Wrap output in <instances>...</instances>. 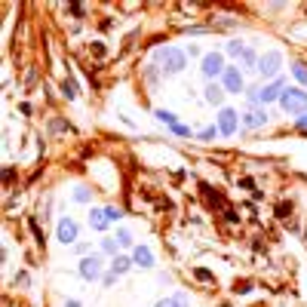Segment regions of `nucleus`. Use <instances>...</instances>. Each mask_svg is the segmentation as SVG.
Wrapping results in <instances>:
<instances>
[{
  "mask_svg": "<svg viewBox=\"0 0 307 307\" xmlns=\"http://www.w3.org/2000/svg\"><path fill=\"white\" fill-rule=\"evenodd\" d=\"M280 105H283V111H289V114H298V117H301V114L307 111V92H304V89L289 86V89H283Z\"/></svg>",
  "mask_w": 307,
  "mask_h": 307,
  "instance_id": "nucleus-1",
  "label": "nucleus"
},
{
  "mask_svg": "<svg viewBox=\"0 0 307 307\" xmlns=\"http://www.w3.org/2000/svg\"><path fill=\"white\" fill-rule=\"evenodd\" d=\"M157 62H160V68H163L166 74H175V71H181V68L188 65L181 49H163V52L157 55Z\"/></svg>",
  "mask_w": 307,
  "mask_h": 307,
  "instance_id": "nucleus-2",
  "label": "nucleus"
},
{
  "mask_svg": "<svg viewBox=\"0 0 307 307\" xmlns=\"http://www.w3.org/2000/svg\"><path fill=\"white\" fill-rule=\"evenodd\" d=\"M237 123H240V117H237L234 108H221V111H218V129H221V135H234V132H237Z\"/></svg>",
  "mask_w": 307,
  "mask_h": 307,
  "instance_id": "nucleus-3",
  "label": "nucleus"
},
{
  "mask_svg": "<svg viewBox=\"0 0 307 307\" xmlns=\"http://www.w3.org/2000/svg\"><path fill=\"white\" fill-rule=\"evenodd\" d=\"M55 240L65 243V246L74 243V240H77V221H74V218H62V221L55 224Z\"/></svg>",
  "mask_w": 307,
  "mask_h": 307,
  "instance_id": "nucleus-4",
  "label": "nucleus"
},
{
  "mask_svg": "<svg viewBox=\"0 0 307 307\" xmlns=\"http://www.w3.org/2000/svg\"><path fill=\"white\" fill-rule=\"evenodd\" d=\"M80 277H83V280H98V277H101V258H95V255L83 258V261H80Z\"/></svg>",
  "mask_w": 307,
  "mask_h": 307,
  "instance_id": "nucleus-5",
  "label": "nucleus"
},
{
  "mask_svg": "<svg viewBox=\"0 0 307 307\" xmlns=\"http://www.w3.org/2000/svg\"><path fill=\"white\" fill-rule=\"evenodd\" d=\"M280 71V52H268L261 62H258V74L261 77H274Z\"/></svg>",
  "mask_w": 307,
  "mask_h": 307,
  "instance_id": "nucleus-6",
  "label": "nucleus"
},
{
  "mask_svg": "<svg viewBox=\"0 0 307 307\" xmlns=\"http://www.w3.org/2000/svg\"><path fill=\"white\" fill-rule=\"evenodd\" d=\"M203 74H206V77H218V74H224V62H221L218 52H209V55L203 58Z\"/></svg>",
  "mask_w": 307,
  "mask_h": 307,
  "instance_id": "nucleus-7",
  "label": "nucleus"
},
{
  "mask_svg": "<svg viewBox=\"0 0 307 307\" xmlns=\"http://www.w3.org/2000/svg\"><path fill=\"white\" fill-rule=\"evenodd\" d=\"M221 80H224V89H228V92H243V74H240L237 68H224Z\"/></svg>",
  "mask_w": 307,
  "mask_h": 307,
  "instance_id": "nucleus-8",
  "label": "nucleus"
},
{
  "mask_svg": "<svg viewBox=\"0 0 307 307\" xmlns=\"http://www.w3.org/2000/svg\"><path fill=\"white\" fill-rule=\"evenodd\" d=\"M283 80H274V83H268V86H261L258 89V101H274V98H280L283 95Z\"/></svg>",
  "mask_w": 307,
  "mask_h": 307,
  "instance_id": "nucleus-9",
  "label": "nucleus"
},
{
  "mask_svg": "<svg viewBox=\"0 0 307 307\" xmlns=\"http://www.w3.org/2000/svg\"><path fill=\"white\" fill-rule=\"evenodd\" d=\"M132 261H135L138 268H154V255H151V249H148V246H135Z\"/></svg>",
  "mask_w": 307,
  "mask_h": 307,
  "instance_id": "nucleus-10",
  "label": "nucleus"
},
{
  "mask_svg": "<svg viewBox=\"0 0 307 307\" xmlns=\"http://www.w3.org/2000/svg\"><path fill=\"white\" fill-rule=\"evenodd\" d=\"M108 221H111V218H108L105 206H101V209H92V212H89V224H92L95 231H105V228H108Z\"/></svg>",
  "mask_w": 307,
  "mask_h": 307,
  "instance_id": "nucleus-11",
  "label": "nucleus"
},
{
  "mask_svg": "<svg viewBox=\"0 0 307 307\" xmlns=\"http://www.w3.org/2000/svg\"><path fill=\"white\" fill-rule=\"evenodd\" d=\"M129 268H132V258H126V255H117V258L111 261V274H117V277L126 274Z\"/></svg>",
  "mask_w": 307,
  "mask_h": 307,
  "instance_id": "nucleus-12",
  "label": "nucleus"
},
{
  "mask_svg": "<svg viewBox=\"0 0 307 307\" xmlns=\"http://www.w3.org/2000/svg\"><path fill=\"white\" fill-rule=\"evenodd\" d=\"M264 120H268V117H264L261 111H249V114L243 117V123H246V129H255V126H264Z\"/></svg>",
  "mask_w": 307,
  "mask_h": 307,
  "instance_id": "nucleus-13",
  "label": "nucleus"
},
{
  "mask_svg": "<svg viewBox=\"0 0 307 307\" xmlns=\"http://www.w3.org/2000/svg\"><path fill=\"white\" fill-rule=\"evenodd\" d=\"M74 200H77V203H89V200H92V191H89V188H74Z\"/></svg>",
  "mask_w": 307,
  "mask_h": 307,
  "instance_id": "nucleus-14",
  "label": "nucleus"
},
{
  "mask_svg": "<svg viewBox=\"0 0 307 307\" xmlns=\"http://www.w3.org/2000/svg\"><path fill=\"white\" fill-rule=\"evenodd\" d=\"M101 249H105L108 255H117V249H120V243H117V240H111V237H105V240H101Z\"/></svg>",
  "mask_w": 307,
  "mask_h": 307,
  "instance_id": "nucleus-15",
  "label": "nucleus"
},
{
  "mask_svg": "<svg viewBox=\"0 0 307 307\" xmlns=\"http://www.w3.org/2000/svg\"><path fill=\"white\" fill-rule=\"evenodd\" d=\"M292 74H295V77H298V80L307 86V68L301 65V62H295V65H292Z\"/></svg>",
  "mask_w": 307,
  "mask_h": 307,
  "instance_id": "nucleus-16",
  "label": "nucleus"
},
{
  "mask_svg": "<svg viewBox=\"0 0 307 307\" xmlns=\"http://www.w3.org/2000/svg\"><path fill=\"white\" fill-rule=\"evenodd\" d=\"M228 52H231V55H243V52H246V46H243L240 40H231V43H228Z\"/></svg>",
  "mask_w": 307,
  "mask_h": 307,
  "instance_id": "nucleus-17",
  "label": "nucleus"
},
{
  "mask_svg": "<svg viewBox=\"0 0 307 307\" xmlns=\"http://www.w3.org/2000/svg\"><path fill=\"white\" fill-rule=\"evenodd\" d=\"M240 58H243V65H246V68H258V62H255V52H252V49H246Z\"/></svg>",
  "mask_w": 307,
  "mask_h": 307,
  "instance_id": "nucleus-18",
  "label": "nucleus"
},
{
  "mask_svg": "<svg viewBox=\"0 0 307 307\" xmlns=\"http://www.w3.org/2000/svg\"><path fill=\"white\" fill-rule=\"evenodd\" d=\"M206 98L218 105V101H221V89H218V86H206Z\"/></svg>",
  "mask_w": 307,
  "mask_h": 307,
  "instance_id": "nucleus-19",
  "label": "nucleus"
},
{
  "mask_svg": "<svg viewBox=\"0 0 307 307\" xmlns=\"http://www.w3.org/2000/svg\"><path fill=\"white\" fill-rule=\"evenodd\" d=\"M194 274H197V280H203V283H215V277H212V274H209L206 268H197Z\"/></svg>",
  "mask_w": 307,
  "mask_h": 307,
  "instance_id": "nucleus-20",
  "label": "nucleus"
},
{
  "mask_svg": "<svg viewBox=\"0 0 307 307\" xmlns=\"http://www.w3.org/2000/svg\"><path fill=\"white\" fill-rule=\"evenodd\" d=\"M157 120H163V123L175 126V117H172V111H157Z\"/></svg>",
  "mask_w": 307,
  "mask_h": 307,
  "instance_id": "nucleus-21",
  "label": "nucleus"
},
{
  "mask_svg": "<svg viewBox=\"0 0 307 307\" xmlns=\"http://www.w3.org/2000/svg\"><path fill=\"white\" fill-rule=\"evenodd\" d=\"M117 243H120V246H129V243H132L129 231H117Z\"/></svg>",
  "mask_w": 307,
  "mask_h": 307,
  "instance_id": "nucleus-22",
  "label": "nucleus"
},
{
  "mask_svg": "<svg viewBox=\"0 0 307 307\" xmlns=\"http://www.w3.org/2000/svg\"><path fill=\"white\" fill-rule=\"evenodd\" d=\"M157 307H185V304H181V301H178V295H175V298H163Z\"/></svg>",
  "mask_w": 307,
  "mask_h": 307,
  "instance_id": "nucleus-23",
  "label": "nucleus"
},
{
  "mask_svg": "<svg viewBox=\"0 0 307 307\" xmlns=\"http://www.w3.org/2000/svg\"><path fill=\"white\" fill-rule=\"evenodd\" d=\"M200 138H203V141L215 138V126H206V129H200Z\"/></svg>",
  "mask_w": 307,
  "mask_h": 307,
  "instance_id": "nucleus-24",
  "label": "nucleus"
},
{
  "mask_svg": "<svg viewBox=\"0 0 307 307\" xmlns=\"http://www.w3.org/2000/svg\"><path fill=\"white\" fill-rule=\"evenodd\" d=\"M105 212H108V218H111V221H117V218L123 215V212H120V209H114V206H105Z\"/></svg>",
  "mask_w": 307,
  "mask_h": 307,
  "instance_id": "nucleus-25",
  "label": "nucleus"
},
{
  "mask_svg": "<svg viewBox=\"0 0 307 307\" xmlns=\"http://www.w3.org/2000/svg\"><path fill=\"white\" fill-rule=\"evenodd\" d=\"M172 132H175V135H191V129H188V126H181V123H175V126H172Z\"/></svg>",
  "mask_w": 307,
  "mask_h": 307,
  "instance_id": "nucleus-26",
  "label": "nucleus"
},
{
  "mask_svg": "<svg viewBox=\"0 0 307 307\" xmlns=\"http://www.w3.org/2000/svg\"><path fill=\"white\" fill-rule=\"evenodd\" d=\"M65 95H68V98H74V95H77V89H74V83H71V80L65 83Z\"/></svg>",
  "mask_w": 307,
  "mask_h": 307,
  "instance_id": "nucleus-27",
  "label": "nucleus"
},
{
  "mask_svg": "<svg viewBox=\"0 0 307 307\" xmlns=\"http://www.w3.org/2000/svg\"><path fill=\"white\" fill-rule=\"evenodd\" d=\"M101 283H105V286H111V283H117V274H105V277H101Z\"/></svg>",
  "mask_w": 307,
  "mask_h": 307,
  "instance_id": "nucleus-28",
  "label": "nucleus"
},
{
  "mask_svg": "<svg viewBox=\"0 0 307 307\" xmlns=\"http://www.w3.org/2000/svg\"><path fill=\"white\" fill-rule=\"evenodd\" d=\"M298 129H307V114H301V117H298Z\"/></svg>",
  "mask_w": 307,
  "mask_h": 307,
  "instance_id": "nucleus-29",
  "label": "nucleus"
},
{
  "mask_svg": "<svg viewBox=\"0 0 307 307\" xmlns=\"http://www.w3.org/2000/svg\"><path fill=\"white\" fill-rule=\"evenodd\" d=\"M65 307H80V301H65Z\"/></svg>",
  "mask_w": 307,
  "mask_h": 307,
  "instance_id": "nucleus-30",
  "label": "nucleus"
}]
</instances>
